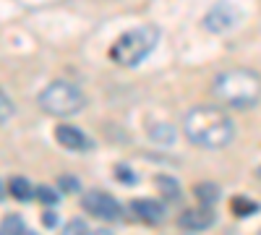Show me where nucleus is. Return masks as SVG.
<instances>
[{
    "instance_id": "obj_18",
    "label": "nucleus",
    "mask_w": 261,
    "mask_h": 235,
    "mask_svg": "<svg viewBox=\"0 0 261 235\" xmlns=\"http://www.w3.org/2000/svg\"><path fill=\"white\" fill-rule=\"evenodd\" d=\"M13 113H16V108H13L11 97H6L3 92H0V123H6V120H8Z\"/></svg>"
},
{
    "instance_id": "obj_19",
    "label": "nucleus",
    "mask_w": 261,
    "mask_h": 235,
    "mask_svg": "<svg viewBox=\"0 0 261 235\" xmlns=\"http://www.w3.org/2000/svg\"><path fill=\"white\" fill-rule=\"evenodd\" d=\"M115 175H118L123 183H136V180H139V178H136V173H130V170H128L125 165H118V167H115Z\"/></svg>"
},
{
    "instance_id": "obj_12",
    "label": "nucleus",
    "mask_w": 261,
    "mask_h": 235,
    "mask_svg": "<svg viewBox=\"0 0 261 235\" xmlns=\"http://www.w3.org/2000/svg\"><path fill=\"white\" fill-rule=\"evenodd\" d=\"M0 232H3V235H27L29 227H27V222L21 220L18 215H8L3 222H0Z\"/></svg>"
},
{
    "instance_id": "obj_14",
    "label": "nucleus",
    "mask_w": 261,
    "mask_h": 235,
    "mask_svg": "<svg viewBox=\"0 0 261 235\" xmlns=\"http://www.w3.org/2000/svg\"><path fill=\"white\" fill-rule=\"evenodd\" d=\"M232 212H235V217H251L256 215V212H261V206L246 196H235L232 199Z\"/></svg>"
},
{
    "instance_id": "obj_15",
    "label": "nucleus",
    "mask_w": 261,
    "mask_h": 235,
    "mask_svg": "<svg viewBox=\"0 0 261 235\" xmlns=\"http://www.w3.org/2000/svg\"><path fill=\"white\" fill-rule=\"evenodd\" d=\"M149 136L154 139L157 144H170L172 139H175V128H172V125H165V123H160V125H151Z\"/></svg>"
},
{
    "instance_id": "obj_9",
    "label": "nucleus",
    "mask_w": 261,
    "mask_h": 235,
    "mask_svg": "<svg viewBox=\"0 0 261 235\" xmlns=\"http://www.w3.org/2000/svg\"><path fill=\"white\" fill-rule=\"evenodd\" d=\"M130 209H134V215L149 225H160L165 220V204L154 201V199H134L130 201Z\"/></svg>"
},
{
    "instance_id": "obj_7",
    "label": "nucleus",
    "mask_w": 261,
    "mask_h": 235,
    "mask_svg": "<svg viewBox=\"0 0 261 235\" xmlns=\"http://www.w3.org/2000/svg\"><path fill=\"white\" fill-rule=\"evenodd\" d=\"M55 141L63 146V149H71V152H89L94 146V141L86 136L81 128L76 125H68V123H60L55 128Z\"/></svg>"
},
{
    "instance_id": "obj_11",
    "label": "nucleus",
    "mask_w": 261,
    "mask_h": 235,
    "mask_svg": "<svg viewBox=\"0 0 261 235\" xmlns=\"http://www.w3.org/2000/svg\"><path fill=\"white\" fill-rule=\"evenodd\" d=\"M193 194L196 199H199L204 206H212L214 201H220V186H214V183H199L193 188Z\"/></svg>"
},
{
    "instance_id": "obj_3",
    "label": "nucleus",
    "mask_w": 261,
    "mask_h": 235,
    "mask_svg": "<svg viewBox=\"0 0 261 235\" xmlns=\"http://www.w3.org/2000/svg\"><path fill=\"white\" fill-rule=\"evenodd\" d=\"M157 45H160V29L151 24H144L118 37L115 45L110 47V58L123 68H134L154 53Z\"/></svg>"
},
{
    "instance_id": "obj_17",
    "label": "nucleus",
    "mask_w": 261,
    "mask_h": 235,
    "mask_svg": "<svg viewBox=\"0 0 261 235\" xmlns=\"http://www.w3.org/2000/svg\"><path fill=\"white\" fill-rule=\"evenodd\" d=\"M58 188L63 191V194H79V191H81V180L79 178H71V175H63L58 180Z\"/></svg>"
},
{
    "instance_id": "obj_20",
    "label": "nucleus",
    "mask_w": 261,
    "mask_h": 235,
    "mask_svg": "<svg viewBox=\"0 0 261 235\" xmlns=\"http://www.w3.org/2000/svg\"><path fill=\"white\" fill-rule=\"evenodd\" d=\"M65 232H68V235H73V232H89V227H86L84 220H71L68 225H65Z\"/></svg>"
},
{
    "instance_id": "obj_22",
    "label": "nucleus",
    "mask_w": 261,
    "mask_h": 235,
    "mask_svg": "<svg viewBox=\"0 0 261 235\" xmlns=\"http://www.w3.org/2000/svg\"><path fill=\"white\" fill-rule=\"evenodd\" d=\"M6 194H8V188H6L3 183H0V201H3V199H6Z\"/></svg>"
},
{
    "instance_id": "obj_16",
    "label": "nucleus",
    "mask_w": 261,
    "mask_h": 235,
    "mask_svg": "<svg viewBox=\"0 0 261 235\" xmlns=\"http://www.w3.org/2000/svg\"><path fill=\"white\" fill-rule=\"evenodd\" d=\"M34 199H39L42 204H47V206H55L60 201V194L53 191V188H47V186H39V188H34Z\"/></svg>"
},
{
    "instance_id": "obj_6",
    "label": "nucleus",
    "mask_w": 261,
    "mask_h": 235,
    "mask_svg": "<svg viewBox=\"0 0 261 235\" xmlns=\"http://www.w3.org/2000/svg\"><path fill=\"white\" fill-rule=\"evenodd\" d=\"M238 21H241V11H238L230 0H222L209 8V13L204 16V27L214 34H222V32H230Z\"/></svg>"
},
{
    "instance_id": "obj_5",
    "label": "nucleus",
    "mask_w": 261,
    "mask_h": 235,
    "mask_svg": "<svg viewBox=\"0 0 261 235\" xmlns=\"http://www.w3.org/2000/svg\"><path fill=\"white\" fill-rule=\"evenodd\" d=\"M81 206L89 212V215H94L97 220H105V222L123 220V206L110 194H105V191H89V194H84Z\"/></svg>"
},
{
    "instance_id": "obj_2",
    "label": "nucleus",
    "mask_w": 261,
    "mask_h": 235,
    "mask_svg": "<svg viewBox=\"0 0 261 235\" xmlns=\"http://www.w3.org/2000/svg\"><path fill=\"white\" fill-rule=\"evenodd\" d=\"M212 92L225 108L248 110L261 99V76L248 68H232L214 79Z\"/></svg>"
},
{
    "instance_id": "obj_23",
    "label": "nucleus",
    "mask_w": 261,
    "mask_h": 235,
    "mask_svg": "<svg viewBox=\"0 0 261 235\" xmlns=\"http://www.w3.org/2000/svg\"><path fill=\"white\" fill-rule=\"evenodd\" d=\"M258 175H261V170H258Z\"/></svg>"
},
{
    "instance_id": "obj_1",
    "label": "nucleus",
    "mask_w": 261,
    "mask_h": 235,
    "mask_svg": "<svg viewBox=\"0 0 261 235\" xmlns=\"http://www.w3.org/2000/svg\"><path fill=\"white\" fill-rule=\"evenodd\" d=\"M183 131L191 144L204 146V149H222L235 136V123L222 108L214 105H199L186 113Z\"/></svg>"
},
{
    "instance_id": "obj_4",
    "label": "nucleus",
    "mask_w": 261,
    "mask_h": 235,
    "mask_svg": "<svg viewBox=\"0 0 261 235\" xmlns=\"http://www.w3.org/2000/svg\"><path fill=\"white\" fill-rule=\"evenodd\" d=\"M39 108L55 118H68L86 108V97L71 81H53L39 94Z\"/></svg>"
},
{
    "instance_id": "obj_21",
    "label": "nucleus",
    "mask_w": 261,
    "mask_h": 235,
    "mask_svg": "<svg viewBox=\"0 0 261 235\" xmlns=\"http://www.w3.org/2000/svg\"><path fill=\"white\" fill-rule=\"evenodd\" d=\"M42 225H45V227H55L58 225V215H55V212H45V215H42Z\"/></svg>"
},
{
    "instance_id": "obj_10",
    "label": "nucleus",
    "mask_w": 261,
    "mask_h": 235,
    "mask_svg": "<svg viewBox=\"0 0 261 235\" xmlns=\"http://www.w3.org/2000/svg\"><path fill=\"white\" fill-rule=\"evenodd\" d=\"M8 191H11V196L18 199V201H32L34 199V188H32V183L27 178H11Z\"/></svg>"
},
{
    "instance_id": "obj_8",
    "label": "nucleus",
    "mask_w": 261,
    "mask_h": 235,
    "mask_svg": "<svg viewBox=\"0 0 261 235\" xmlns=\"http://www.w3.org/2000/svg\"><path fill=\"white\" fill-rule=\"evenodd\" d=\"M214 225V212L209 206H201V209H188L178 217V227L188 230V232H201L206 227Z\"/></svg>"
},
{
    "instance_id": "obj_13",
    "label": "nucleus",
    "mask_w": 261,
    "mask_h": 235,
    "mask_svg": "<svg viewBox=\"0 0 261 235\" xmlns=\"http://www.w3.org/2000/svg\"><path fill=\"white\" fill-rule=\"evenodd\" d=\"M157 188H162V196L170 199V201H180V186L175 178H167V175H160L157 178Z\"/></svg>"
}]
</instances>
